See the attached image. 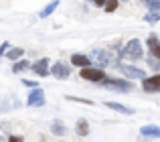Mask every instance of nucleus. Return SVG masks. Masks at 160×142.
<instances>
[{"label":"nucleus","instance_id":"nucleus-1","mask_svg":"<svg viewBox=\"0 0 160 142\" xmlns=\"http://www.w3.org/2000/svg\"><path fill=\"white\" fill-rule=\"evenodd\" d=\"M118 57L122 59H130V61H138L144 57V47H142V41L140 39H132L122 47V51L118 53Z\"/></svg>","mask_w":160,"mask_h":142},{"label":"nucleus","instance_id":"nucleus-2","mask_svg":"<svg viewBox=\"0 0 160 142\" xmlns=\"http://www.w3.org/2000/svg\"><path fill=\"white\" fill-rule=\"evenodd\" d=\"M89 59H95V63H98L95 67H99V69H106L109 65L118 67V55H113L112 49H93Z\"/></svg>","mask_w":160,"mask_h":142},{"label":"nucleus","instance_id":"nucleus-3","mask_svg":"<svg viewBox=\"0 0 160 142\" xmlns=\"http://www.w3.org/2000/svg\"><path fill=\"white\" fill-rule=\"evenodd\" d=\"M99 85L109 91H120V94H128V91L134 89V83L130 79H122V77H106Z\"/></svg>","mask_w":160,"mask_h":142},{"label":"nucleus","instance_id":"nucleus-4","mask_svg":"<svg viewBox=\"0 0 160 142\" xmlns=\"http://www.w3.org/2000/svg\"><path fill=\"white\" fill-rule=\"evenodd\" d=\"M79 77L85 79V81H91V83H102L108 75H106V71H103V69L91 65V67H83L81 71H79Z\"/></svg>","mask_w":160,"mask_h":142},{"label":"nucleus","instance_id":"nucleus-5","mask_svg":"<svg viewBox=\"0 0 160 142\" xmlns=\"http://www.w3.org/2000/svg\"><path fill=\"white\" fill-rule=\"evenodd\" d=\"M118 69L122 71V75H124L126 79H130V81H134V79H146L148 75H146L144 69L136 67V65H128V63H118Z\"/></svg>","mask_w":160,"mask_h":142},{"label":"nucleus","instance_id":"nucleus-6","mask_svg":"<svg viewBox=\"0 0 160 142\" xmlns=\"http://www.w3.org/2000/svg\"><path fill=\"white\" fill-rule=\"evenodd\" d=\"M27 106H31V108H41V106H45V91L41 89V87H35V89L28 91Z\"/></svg>","mask_w":160,"mask_h":142},{"label":"nucleus","instance_id":"nucleus-7","mask_svg":"<svg viewBox=\"0 0 160 142\" xmlns=\"http://www.w3.org/2000/svg\"><path fill=\"white\" fill-rule=\"evenodd\" d=\"M49 73H51L53 77H57V79H67L71 75V67L67 63H63V61H55L51 65V69H49Z\"/></svg>","mask_w":160,"mask_h":142},{"label":"nucleus","instance_id":"nucleus-8","mask_svg":"<svg viewBox=\"0 0 160 142\" xmlns=\"http://www.w3.org/2000/svg\"><path fill=\"white\" fill-rule=\"evenodd\" d=\"M142 89L146 94H160V73H154L152 77L142 79Z\"/></svg>","mask_w":160,"mask_h":142},{"label":"nucleus","instance_id":"nucleus-9","mask_svg":"<svg viewBox=\"0 0 160 142\" xmlns=\"http://www.w3.org/2000/svg\"><path fill=\"white\" fill-rule=\"evenodd\" d=\"M49 63H51V59L43 57V59L31 63V71H32V73H37L39 77H47V75H49Z\"/></svg>","mask_w":160,"mask_h":142},{"label":"nucleus","instance_id":"nucleus-10","mask_svg":"<svg viewBox=\"0 0 160 142\" xmlns=\"http://www.w3.org/2000/svg\"><path fill=\"white\" fill-rule=\"evenodd\" d=\"M91 63H93V61L89 59V55H83V53H73V55H71V65H75V67H79V69L91 67Z\"/></svg>","mask_w":160,"mask_h":142},{"label":"nucleus","instance_id":"nucleus-11","mask_svg":"<svg viewBox=\"0 0 160 142\" xmlns=\"http://www.w3.org/2000/svg\"><path fill=\"white\" fill-rule=\"evenodd\" d=\"M146 45H148V51H150V57H154V59H160V39L156 35H150L148 41H146Z\"/></svg>","mask_w":160,"mask_h":142},{"label":"nucleus","instance_id":"nucleus-12","mask_svg":"<svg viewBox=\"0 0 160 142\" xmlns=\"http://www.w3.org/2000/svg\"><path fill=\"white\" fill-rule=\"evenodd\" d=\"M140 136H146V138H160V126H156V124H146V126L140 128Z\"/></svg>","mask_w":160,"mask_h":142},{"label":"nucleus","instance_id":"nucleus-13","mask_svg":"<svg viewBox=\"0 0 160 142\" xmlns=\"http://www.w3.org/2000/svg\"><path fill=\"white\" fill-rule=\"evenodd\" d=\"M106 108L109 110L118 112V114H126V116H134V110L128 106H124V104H118V102H106Z\"/></svg>","mask_w":160,"mask_h":142},{"label":"nucleus","instance_id":"nucleus-14","mask_svg":"<svg viewBox=\"0 0 160 142\" xmlns=\"http://www.w3.org/2000/svg\"><path fill=\"white\" fill-rule=\"evenodd\" d=\"M49 128H51V134L53 136H59V138L67 134V126H65V122H63V120H53Z\"/></svg>","mask_w":160,"mask_h":142},{"label":"nucleus","instance_id":"nucleus-15","mask_svg":"<svg viewBox=\"0 0 160 142\" xmlns=\"http://www.w3.org/2000/svg\"><path fill=\"white\" fill-rule=\"evenodd\" d=\"M75 132H77V136H87L89 134V122L83 118L77 120V124H75Z\"/></svg>","mask_w":160,"mask_h":142},{"label":"nucleus","instance_id":"nucleus-16","mask_svg":"<svg viewBox=\"0 0 160 142\" xmlns=\"http://www.w3.org/2000/svg\"><path fill=\"white\" fill-rule=\"evenodd\" d=\"M31 69V61L27 59H18L12 63V73H22V71H28Z\"/></svg>","mask_w":160,"mask_h":142},{"label":"nucleus","instance_id":"nucleus-17","mask_svg":"<svg viewBox=\"0 0 160 142\" xmlns=\"http://www.w3.org/2000/svg\"><path fill=\"white\" fill-rule=\"evenodd\" d=\"M22 55H24V49H22V47H12V49H8V51H6V57H8L10 61L22 59Z\"/></svg>","mask_w":160,"mask_h":142},{"label":"nucleus","instance_id":"nucleus-18","mask_svg":"<svg viewBox=\"0 0 160 142\" xmlns=\"http://www.w3.org/2000/svg\"><path fill=\"white\" fill-rule=\"evenodd\" d=\"M57 6H59V0H53L51 4H47V6H45L43 10L39 12V16H41V18H49V16H51L53 12L57 10Z\"/></svg>","mask_w":160,"mask_h":142},{"label":"nucleus","instance_id":"nucleus-19","mask_svg":"<svg viewBox=\"0 0 160 142\" xmlns=\"http://www.w3.org/2000/svg\"><path fill=\"white\" fill-rule=\"evenodd\" d=\"M118 6H120V0H108L106 6H103V10H106L108 14H112V12L118 10Z\"/></svg>","mask_w":160,"mask_h":142},{"label":"nucleus","instance_id":"nucleus-20","mask_svg":"<svg viewBox=\"0 0 160 142\" xmlns=\"http://www.w3.org/2000/svg\"><path fill=\"white\" fill-rule=\"evenodd\" d=\"M148 67L154 71V73H160V59H154V57H148Z\"/></svg>","mask_w":160,"mask_h":142},{"label":"nucleus","instance_id":"nucleus-21","mask_svg":"<svg viewBox=\"0 0 160 142\" xmlns=\"http://www.w3.org/2000/svg\"><path fill=\"white\" fill-rule=\"evenodd\" d=\"M144 20L148 24H156L158 20H160V12H148V14L144 16Z\"/></svg>","mask_w":160,"mask_h":142},{"label":"nucleus","instance_id":"nucleus-22","mask_svg":"<svg viewBox=\"0 0 160 142\" xmlns=\"http://www.w3.org/2000/svg\"><path fill=\"white\" fill-rule=\"evenodd\" d=\"M146 6H148L150 12H160V0H148Z\"/></svg>","mask_w":160,"mask_h":142},{"label":"nucleus","instance_id":"nucleus-23","mask_svg":"<svg viewBox=\"0 0 160 142\" xmlns=\"http://www.w3.org/2000/svg\"><path fill=\"white\" fill-rule=\"evenodd\" d=\"M67 99H69V102H77V104H85V106H93V102H91V99H85V98H75V95H67Z\"/></svg>","mask_w":160,"mask_h":142},{"label":"nucleus","instance_id":"nucleus-24","mask_svg":"<svg viewBox=\"0 0 160 142\" xmlns=\"http://www.w3.org/2000/svg\"><path fill=\"white\" fill-rule=\"evenodd\" d=\"M8 49H10V43H8V41H4V43L0 45V57H2V55H6V51H8Z\"/></svg>","mask_w":160,"mask_h":142},{"label":"nucleus","instance_id":"nucleus-25","mask_svg":"<svg viewBox=\"0 0 160 142\" xmlns=\"http://www.w3.org/2000/svg\"><path fill=\"white\" fill-rule=\"evenodd\" d=\"M22 83H24L27 87H31V89H35V87H39V83H37V81H31V79H22Z\"/></svg>","mask_w":160,"mask_h":142},{"label":"nucleus","instance_id":"nucleus-26","mask_svg":"<svg viewBox=\"0 0 160 142\" xmlns=\"http://www.w3.org/2000/svg\"><path fill=\"white\" fill-rule=\"evenodd\" d=\"M8 142H24L22 136H16V134H10L8 136Z\"/></svg>","mask_w":160,"mask_h":142},{"label":"nucleus","instance_id":"nucleus-27","mask_svg":"<svg viewBox=\"0 0 160 142\" xmlns=\"http://www.w3.org/2000/svg\"><path fill=\"white\" fill-rule=\"evenodd\" d=\"M87 2H93V4H95V6H99V8H103V6H106V2H108V0H87Z\"/></svg>","mask_w":160,"mask_h":142},{"label":"nucleus","instance_id":"nucleus-28","mask_svg":"<svg viewBox=\"0 0 160 142\" xmlns=\"http://www.w3.org/2000/svg\"><path fill=\"white\" fill-rule=\"evenodd\" d=\"M138 142H150V138H146V136H140V140Z\"/></svg>","mask_w":160,"mask_h":142},{"label":"nucleus","instance_id":"nucleus-29","mask_svg":"<svg viewBox=\"0 0 160 142\" xmlns=\"http://www.w3.org/2000/svg\"><path fill=\"white\" fill-rule=\"evenodd\" d=\"M59 142H65V140H59Z\"/></svg>","mask_w":160,"mask_h":142},{"label":"nucleus","instance_id":"nucleus-30","mask_svg":"<svg viewBox=\"0 0 160 142\" xmlns=\"http://www.w3.org/2000/svg\"><path fill=\"white\" fill-rule=\"evenodd\" d=\"M124 2H126V0H124Z\"/></svg>","mask_w":160,"mask_h":142}]
</instances>
